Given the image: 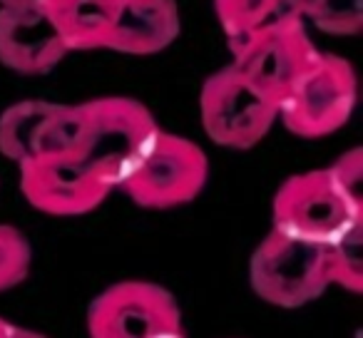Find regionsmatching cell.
<instances>
[{
  "instance_id": "2",
  "label": "cell",
  "mask_w": 363,
  "mask_h": 338,
  "mask_svg": "<svg viewBox=\"0 0 363 338\" xmlns=\"http://www.w3.org/2000/svg\"><path fill=\"white\" fill-rule=\"evenodd\" d=\"M249 283L254 293L272 306H306L331 286L326 247L272 229L252 254Z\"/></svg>"
},
{
  "instance_id": "3",
  "label": "cell",
  "mask_w": 363,
  "mask_h": 338,
  "mask_svg": "<svg viewBox=\"0 0 363 338\" xmlns=\"http://www.w3.org/2000/svg\"><path fill=\"white\" fill-rule=\"evenodd\" d=\"M207 179L209 159L202 147L160 130L120 189L140 207L172 209L197 199Z\"/></svg>"
},
{
  "instance_id": "8",
  "label": "cell",
  "mask_w": 363,
  "mask_h": 338,
  "mask_svg": "<svg viewBox=\"0 0 363 338\" xmlns=\"http://www.w3.org/2000/svg\"><path fill=\"white\" fill-rule=\"evenodd\" d=\"M232 55V65L264 95L281 105L289 90L306 75L321 52L308 38L303 21H298L254 38Z\"/></svg>"
},
{
  "instance_id": "6",
  "label": "cell",
  "mask_w": 363,
  "mask_h": 338,
  "mask_svg": "<svg viewBox=\"0 0 363 338\" xmlns=\"http://www.w3.org/2000/svg\"><path fill=\"white\" fill-rule=\"evenodd\" d=\"M90 338H174L182 336L179 303L152 281L107 286L87 308Z\"/></svg>"
},
{
  "instance_id": "10",
  "label": "cell",
  "mask_w": 363,
  "mask_h": 338,
  "mask_svg": "<svg viewBox=\"0 0 363 338\" xmlns=\"http://www.w3.org/2000/svg\"><path fill=\"white\" fill-rule=\"evenodd\" d=\"M26 199L50 217H80L97 209L112 192L75 159H30L21 164Z\"/></svg>"
},
{
  "instance_id": "23",
  "label": "cell",
  "mask_w": 363,
  "mask_h": 338,
  "mask_svg": "<svg viewBox=\"0 0 363 338\" xmlns=\"http://www.w3.org/2000/svg\"><path fill=\"white\" fill-rule=\"evenodd\" d=\"M174 338H187V336H184V333H182V336H174Z\"/></svg>"
},
{
  "instance_id": "15",
  "label": "cell",
  "mask_w": 363,
  "mask_h": 338,
  "mask_svg": "<svg viewBox=\"0 0 363 338\" xmlns=\"http://www.w3.org/2000/svg\"><path fill=\"white\" fill-rule=\"evenodd\" d=\"M82 130H85L82 105H57L55 102L40 135H38L33 159H77Z\"/></svg>"
},
{
  "instance_id": "20",
  "label": "cell",
  "mask_w": 363,
  "mask_h": 338,
  "mask_svg": "<svg viewBox=\"0 0 363 338\" xmlns=\"http://www.w3.org/2000/svg\"><path fill=\"white\" fill-rule=\"evenodd\" d=\"M11 338H48L43 333L33 331V328H23V326H13V336Z\"/></svg>"
},
{
  "instance_id": "12",
  "label": "cell",
  "mask_w": 363,
  "mask_h": 338,
  "mask_svg": "<svg viewBox=\"0 0 363 338\" xmlns=\"http://www.w3.org/2000/svg\"><path fill=\"white\" fill-rule=\"evenodd\" d=\"M232 52L254 38L301 21V0H214Z\"/></svg>"
},
{
  "instance_id": "22",
  "label": "cell",
  "mask_w": 363,
  "mask_h": 338,
  "mask_svg": "<svg viewBox=\"0 0 363 338\" xmlns=\"http://www.w3.org/2000/svg\"><path fill=\"white\" fill-rule=\"evenodd\" d=\"M13 3H21V0H0V8H3V6H13Z\"/></svg>"
},
{
  "instance_id": "17",
  "label": "cell",
  "mask_w": 363,
  "mask_h": 338,
  "mask_svg": "<svg viewBox=\"0 0 363 338\" xmlns=\"http://www.w3.org/2000/svg\"><path fill=\"white\" fill-rule=\"evenodd\" d=\"M301 21L328 35H358L363 28V0H301Z\"/></svg>"
},
{
  "instance_id": "21",
  "label": "cell",
  "mask_w": 363,
  "mask_h": 338,
  "mask_svg": "<svg viewBox=\"0 0 363 338\" xmlns=\"http://www.w3.org/2000/svg\"><path fill=\"white\" fill-rule=\"evenodd\" d=\"M13 336V323H8L6 318H0V338H11Z\"/></svg>"
},
{
  "instance_id": "9",
  "label": "cell",
  "mask_w": 363,
  "mask_h": 338,
  "mask_svg": "<svg viewBox=\"0 0 363 338\" xmlns=\"http://www.w3.org/2000/svg\"><path fill=\"white\" fill-rule=\"evenodd\" d=\"M70 52L43 0L0 8V65L21 75H45Z\"/></svg>"
},
{
  "instance_id": "13",
  "label": "cell",
  "mask_w": 363,
  "mask_h": 338,
  "mask_svg": "<svg viewBox=\"0 0 363 338\" xmlns=\"http://www.w3.org/2000/svg\"><path fill=\"white\" fill-rule=\"evenodd\" d=\"M70 50L105 45L120 0H43Z\"/></svg>"
},
{
  "instance_id": "7",
  "label": "cell",
  "mask_w": 363,
  "mask_h": 338,
  "mask_svg": "<svg viewBox=\"0 0 363 338\" xmlns=\"http://www.w3.org/2000/svg\"><path fill=\"white\" fill-rule=\"evenodd\" d=\"M274 229L306 242L328 244L348 224L363 219L333 187L326 169L289 177L274 197Z\"/></svg>"
},
{
  "instance_id": "14",
  "label": "cell",
  "mask_w": 363,
  "mask_h": 338,
  "mask_svg": "<svg viewBox=\"0 0 363 338\" xmlns=\"http://www.w3.org/2000/svg\"><path fill=\"white\" fill-rule=\"evenodd\" d=\"M52 107L55 102L45 100H23L8 107L0 115V154H6L18 164L33 159L38 135H40Z\"/></svg>"
},
{
  "instance_id": "19",
  "label": "cell",
  "mask_w": 363,
  "mask_h": 338,
  "mask_svg": "<svg viewBox=\"0 0 363 338\" xmlns=\"http://www.w3.org/2000/svg\"><path fill=\"white\" fill-rule=\"evenodd\" d=\"M333 187L356 212H363V152L361 147L343 152L331 167H326Z\"/></svg>"
},
{
  "instance_id": "1",
  "label": "cell",
  "mask_w": 363,
  "mask_h": 338,
  "mask_svg": "<svg viewBox=\"0 0 363 338\" xmlns=\"http://www.w3.org/2000/svg\"><path fill=\"white\" fill-rule=\"evenodd\" d=\"M85 130L77 159L110 189L120 187L160 132L155 115L132 97L82 102Z\"/></svg>"
},
{
  "instance_id": "11",
  "label": "cell",
  "mask_w": 363,
  "mask_h": 338,
  "mask_svg": "<svg viewBox=\"0 0 363 338\" xmlns=\"http://www.w3.org/2000/svg\"><path fill=\"white\" fill-rule=\"evenodd\" d=\"M179 28L174 0H120L102 47L125 55H155L177 40Z\"/></svg>"
},
{
  "instance_id": "18",
  "label": "cell",
  "mask_w": 363,
  "mask_h": 338,
  "mask_svg": "<svg viewBox=\"0 0 363 338\" xmlns=\"http://www.w3.org/2000/svg\"><path fill=\"white\" fill-rule=\"evenodd\" d=\"M33 252L28 239L16 227L0 224V293L16 288L30 274Z\"/></svg>"
},
{
  "instance_id": "4",
  "label": "cell",
  "mask_w": 363,
  "mask_h": 338,
  "mask_svg": "<svg viewBox=\"0 0 363 338\" xmlns=\"http://www.w3.org/2000/svg\"><path fill=\"white\" fill-rule=\"evenodd\" d=\"M199 117L214 145L249 150L259 145L279 120V102L252 85L234 65H227L202 85Z\"/></svg>"
},
{
  "instance_id": "5",
  "label": "cell",
  "mask_w": 363,
  "mask_h": 338,
  "mask_svg": "<svg viewBox=\"0 0 363 338\" xmlns=\"http://www.w3.org/2000/svg\"><path fill=\"white\" fill-rule=\"evenodd\" d=\"M356 72L336 55H318L279 105V120L291 135L318 140L341 130L356 107Z\"/></svg>"
},
{
  "instance_id": "16",
  "label": "cell",
  "mask_w": 363,
  "mask_h": 338,
  "mask_svg": "<svg viewBox=\"0 0 363 338\" xmlns=\"http://www.w3.org/2000/svg\"><path fill=\"white\" fill-rule=\"evenodd\" d=\"M326 247V269L331 286L348 293L363 291V219L348 224Z\"/></svg>"
}]
</instances>
